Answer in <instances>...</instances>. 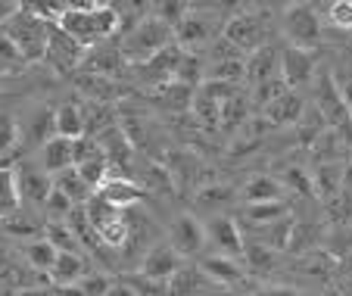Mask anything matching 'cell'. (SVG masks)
Returning <instances> with one entry per match:
<instances>
[{
  "instance_id": "obj_34",
  "label": "cell",
  "mask_w": 352,
  "mask_h": 296,
  "mask_svg": "<svg viewBox=\"0 0 352 296\" xmlns=\"http://www.w3.org/2000/svg\"><path fill=\"white\" fill-rule=\"evenodd\" d=\"M327 22L340 32H352V0H333L327 3Z\"/></svg>"
},
{
  "instance_id": "obj_41",
  "label": "cell",
  "mask_w": 352,
  "mask_h": 296,
  "mask_svg": "<svg viewBox=\"0 0 352 296\" xmlns=\"http://www.w3.org/2000/svg\"><path fill=\"white\" fill-rule=\"evenodd\" d=\"M107 296H138V290H134L128 281H113V287H109Z\"/></svg>"
},
{
  "instance_id": "obj_10",
  "label": "cell",
  "mask_w": 352,
  "mask_h": 296,
  "mask_svg": "<svg viewBox=\"0 0 352 296\" xmlns=\"http://www.w3.org/2000/svg\"><path fill=\"white\" fill-rule=\"evenodd\" d=\"M206 240L215 246L219 256L228 259H240L243 262V250H246V237L240 231V224L228 215H212L206 222Z\"/></svg>"
},
{
  "instance_id": "obj_12",
  "label": "cell",
  "mask_w": 352,
  "mask_h": 296,
  "mask_svg": "<svg viewBox=\"0 0 352 296\" xmlns=\"http://www.w3.org/2000/svg\"><path fill=\"white\" fill-rule=\"evenodd\" d=\"M41 169L47 171L50 178L63 175V171L75 169V140H66L60 138V134H50V138L41 144Z\"/></svg>"
},
{
  "instance_id": "obj_16",
  "label": "cell",
  "mask_w": 352,
  "mask_h": 296,
  "mask_svg": "<svg viewBox=\"0 0 352 296\" xmlns=\"http://www.w3.org/2000/svg\"><path fill=\"white\" fill-rule=\"evenodd\" d=\"M199 268L209 275V281L221 290H231L237 284L246 281V268L240 259H228V256H219V253H209V256L199 259Z\"/></svg>"
},
{
  "instance_id": "obj_45",
  "label": "cell",
  "mask_w": 352,
  "mask_h": 296,
  "mask_svg": "<svg viewBox=\"0 0 352 296\" xmlns=\"http://www.w3.org/2000/svg\"><path fill=\"white\" fill-rule=\"evenodd\" d=\"M343 262H346V268H349V271H352V250H349V253H346V259H343Z\"/></svg>"
},
{
  "instance_id": "obj_9",
  "label": "cell",
  "mask_w": 352,
  "mask_h": 296,
  "mask_svg": "<svg viewBox=\"0 0 352 296\" xmlns=\"http://www.w3.org/2000/svg\"><path fill=\"white\" fill-rule=\"evenodd\" d=\"M318 75V63H315L312 50H299V47H280V78L290 91H302V87L315 85Z\"/></svg>"
},
{
  "instance_id": "obj_2",
  "label": "cell",
  "mask_w": 352,
  "mask_h": 296,
  "mask_svg": "<svg viewBox=\"0 0 352 296\" xmlns=\"http://www.w3.org/2000/svg\"><path fill=\"white\" fill-rule=\"evenodd\" d=\"M175 44V32L168 25H162L160 19L146 16V19H138L131 25V32L122 38L119 50L122 56L128 59V66H144L153 56H160L166 47Z\"/></svg>"
},
{
  "instance_id": "obj_20",
  "label": "cell",
  "mask_w": 352,
  "mask_h": 296,
  "mask_svg": "<svg viewBox=\"0 0 352 296\" xmlns=\"http://www.w3.org/2000/svg\"><path fill=\"white\" fill-rule=\"evenodd\" d=\"M243 197V206H259V203H287V191L280 184V178H272V175H256L250 178L240 191Z\"/></svg>"
},
{
  "instance_id": "obj_38",
  "label": "cell",
  "mask_w": 352,
  "mask_h": 296,
  "mask_svg": "<svg viewBox=\"0 0 352 296\" xmlns=\"http://www.w3.org/2000/svg\"><path fill=\"white\" fill-rule=\"evenodd\" d=\"M231 200V193H228V187H206V191L199 193V203L203 206H209L212 209L215 203H228Z\"/></svg>"
},
{
  "instance_id": "obj_7",
  "label": "cell",
  "mask_w": 352,
  "mask_h": 296,
  "mask_svg": "<svg viewBox=\"0 0 352 296\" xmlns=\"http://www.w3.org/2000/svg\"><path fill=\"white\" fill-rule=\"evenodd\" d=\"M85 56L87 50L78 44L75 38H69L60 25H50V34H47V50H44V59L56 72H75V69L85 66Z\"/></svg>"
},
{
  "instance_id": "obj_32",
  "label": "cell",
  "mask_w": 352,
  "mask_h": 296,
  "mask_svg": "<svg viewBox=\"0 0 352 296\" xmlns=\"http://www.w3.org/2000/svg\"><path fill=\"white\" fill-rule=\"evenodd\" d=\"M324 209H327V218L333 222V228H352V197L346 191L337 193L333 200H327Z\"/></svg>"
},
{
  "instance_id": "obj_29",
  "label": "cell",
  "mask_w": 352,
  "mask_h": 296,
  "mask_svg": "<svg viewBox=\"0 0 352 296\" xmlns=\"http://www.w3.org/2000/svg\"><path fill=\"white\" fill-rule=\"evenodd\" d=\"M85 215H87V222H91V228H94V234H97L103 224H109L113 218H119V215H125V212H119L116 206H109L107 200L100 197V193H94L91 200H87V206H85Z\"/></svg>"
},
{
  "instance_id": "obj_30",
  "label": "cell",
  "mask_w": 352,
  "mask_h": 296,
  "mask_svg": "<svg viewBox=\"0 0 352 296\" xmlns=\"http://www.w3.org/2000/svg\"><path fill=\"white\" fill-rule=\"evenodd\" d=\"M128 234H131V222H128L125 215H119V218H113L109 224H103V228L97 231V240L100 244H107V246H113V250H122V246L128 244Z\"/></svg>"
},
{
  "instance_id": "obj_35",
  "label": "cell",
  "mask_w": 352,
  "mask_h": 296,
  "mask_svg": "<svg viewBox=\"0 0 352 296\" xmlns=\"http://www.w3.org/2000/svg\"><path fill=\"white\" fill-rule=\"evenodd\" d=\"M78 287L85 296H107L109 287H113V277L103 275V271H87V275L78 281Z\"/></svg>"
},
{
  "instance_id": "obj_6",
  "label": "cell",
  "mask_w": 352,
  "mask_h": 296,
  "mask_svg": "<svg viewBox=\"0 0 352 296\" xmlns=\"http://www.w3.org/2000/svg\"><path fill=\"white\" fill-rule=\"evenodd\" d=\"M221 32H225V22H219L212 13H206V10L190 7V13L175 25V44H178L181 50L193 53L197 47H212Z\"/></svg>"
},
{
  "instance_id": "obj_19",
  "label": "cell",
  "mask_w": 352,
  "mask_h": 296,
  "mask_svg": "<svg viewBox=\"0 0 352 296\" xmlns=\"http://www.w3.org/2000/svg\"><path fill=\"white\" fill-rule=\"evenodd\" d=\"M302 112H306V100H302V94L299 91H287L280 94L274 103H268L265 109H262V116H265L268 125H299V118H302Z\"/></svg>"
},
{
  "instance_id": "obj_37",
  "label": "cell",
  "mask_w": 352,
  "mask_h": 296,
  "mask_svg": "<svg viewBox=\"0 0 352 296\" xmlns=\"http://www.w3.org/2000/svg\"><path fill=\"white\" fill-rule=\"evenodd\" d=\"M138 296H168V281H153V277H144V275H134L128 277Z\"/></svg>"
},
{
  "instance_id": "obj_39",
  "label": "cell",
  "mask_w": 352,
  "mask_h": 296,
  "mask_svg": "<svg viewBox=\"0 0 352 296\" xmlns=\"http://www.w3.org/2000/svg\"><path fill=\"white\" fill-rule=\"evenodd\" d=\"M250 296H299L296 287H287V284H268V287L253 290Z\"/></svg>"
},
{
  "instance_id": "obj_26",
  "label": "cell",
  "mask_w": 352,
  "mask_h": 296,
  "mask_svg": "<svg viewBox=\"0 0 352 296\" xmlns=\"http://www.w3.org/2000/svg\"><path fill=\"white\" fill-rule=\"evenodd\" d=\"M309 150H312V156H315V162L318 165H324V162H349V150H346L343 134L333 131V128H327V131L321 134L312 147H309Z\"/></svg>"
},
{
  "instance_id": "obj_21",
  "label": "cell",
  "mask_w": 352,
  "mask_h": 296,
  "mask_svg": "<svg viewBox=\"0 0 352 296\" xmlns=\"http://www.w3.org/2000/svg\"><path fill=\"white\" fill-rule=\"evenodd\" d=\"M343 169L346 162H324V165H315L312 171V193L327 203L333 200L337 193H343Z\"/></svg>"
},
{
  "instance_id": "obj_14",
  "label": "cell",
  "mask_w": 352,
  "mask_h": 296,
  "mask_svg": "<svg viewBox=\"0 0 352 296\" xmlns=\"http://www.w3.org/2000/svg\"><path fill=\"white\" fill-rule=\"evenodd\" d=\"M219 290L199 265H181L168 281V296H212Z\"/></svg>"
},
{
  "instance_id": "obj_36",
  "label": "cell",
  "mask_w": 352,
  "mask_h": 296,
  "mask_svg": "<svg viewBox=\"0 0 352 296\" xmlns=\"http://www.w3.org/2000/svg\"><path fill=\"white\" fill-rule=\"evenodd\" d=\"M290 87L284 85V78H272V81H265V85H259L256 87V94H253V103L259 106V109H265L268 103H274V100L280 97V94H287Z\"/></svg>"
},
{
  "instance_id": "obj_23",
  "label": "cell",
  "mask_w": 352,
  "mask_h": 296,
  "mask_svg": "<svg viewBox=\"0 0 352 296\" xmlns=\"http://www.w3.org/2000/svg\"><path fill=\"white\" fill-rule=\"evenodd\" d=\"M22 193H19V175L16 165H0V224L19 215Z\"/></svg>"
},
{
  "instance_id": "obj_17",
  "label": "cell",
  "mask_w": 352,
  "mask_h": 296,
  "mask_svg": "<svg viewBox=\"0 0 352 296\" xmlns=\"http://www.w3.org/2000/svg\"><path fill=\"white\" fill-rule=\"evenodd\" d=\"M97 193L107 200L109 206H116L119 212L134 209V206L144 200V187H140L138 181H131V178H125V175H109Z\"/></svg>"
},
{
  "instance_id": "obj_4",
  "label": "cell",
  "mask_w": 352,
  "mask_h": 296,
  "mask_svg": "<svg viewBox=\"0 0 352 296\" xmlns=\"http://www.w3.org/2000/svg\"><path fill=\"white\" fill-rule=\"evenodd\" d=\"M280 28H284V38L290 47L315 53V47L321 41L318 7H312V3H287L284 16H280Z\"/></svg>"
},
{
  "instance_id": "obj_8",
  "label": "cell",
  "mask_w": 352,
  "mask_h": 296,
  "mask_svg": "<svg viewBox=\"0 0 352 296\" xmlns=\"http://www.w3.org/2000/svg\"><path fill=\"white\" fill-rule=\"evenodd\" d=\"M168 244L172 250L178 253L181 259H193V256H203L209 246L206 240V224L199 222L197 215H178L168 228Z\"/></svg>"
},
{
  "instance_id": "obj_33",
  "label": "cell",
  "mask_w": 352,
  "mask_h": 296,
  "mask_svg": "<svg viewBox=\"0 0 352 296\" xmlns=\"http://www.w3.org/2000/svg\"><path fill=\"white\" fill-rule=\"evenodd\" d=\"M19 66H25L22 53L16 50V44L7 38V34L0 32V75H13V72H19Z\"/></svg>"
},
{
  "instance_id": "obj_18",
  "label": "cell",
  "mask_w": 352,
  "mask_h": 296,
  "mask_svg": "<svg viewBox=\"0 0 352 296\" xmlns=\"http://www.w3.org/2000/svg\"><path fill=\"white\" fill-rule=\"evenodd\" d=\"M272 78H280V47L268 44L246 56V81L253 87H259Z\"/></svg>"
},
{
  "instance_id": "obj_15",
  "label": "cell",
  "mask_w": 352,
  "mask_h": 296,
  "mask_svg": "<svg viewBox=\"0 0 352 296\" xmlns=\"http://www.w3.org/2000/svg\"><path fill=\"white\" fill-rule=\"evenodd\" d=\"M16 175H19L22 203L47 206V200H50V193H54V178L47 175L44 169H34V165H16Z\"/></svg>"
},
{
  "instance_id": "obj_25",
  "label": "cell",
  "mask_w": 352,
  "mask_h": 296,
  "mask_svg": "<svg viewBox=\"0 0 352 296\" xmlns=\"http://www.w3.org/2000/svg\"><path fill=\"white\" fill-rule=\"evenodd\" d=\"M56 256H60V250H56L47 237H32V240H25V246H22V259H25L28 268L41 271V275H47V271L54 268Z\"/></svg>"
},
{
  "instance_id": "obj_1",
  "label": "cell",
  "mask_w": 352,
  "mask_h": 296,
  "mask_svg": "<svg viewBox=\"0 0 352 296\" xmlns=\"http://www.w3.org/2000/svg\"><path fill=\"white\" fill-rule=\"evenodd\" d=\"M69 38H75L85 50H94V47L107 44V41L116 38L122 25V10L113 7V3H69L63 19L56 22Z\"/></svg>"
},
{
  "instance_id": "obj_27",
  "label": "cell",
  "mask_w": 352,
  "mask_h": 296,
  "mask_svg": "<svg viewBox=\"0 0 352 296\" xmlns=\"http://www.w3.org/2000/svg\"><path fill=\"white\" fill-rule=\"evenodd\" d=\"M54 187H56V191H60L72 206H87V200L97 193L75 169H69V171H63V175H56V178H54Z\"/></svg>"
},
{
  "instance_id": "obj_24",
  "label": "cell",
  "mask_w": 352,
  "mask_h": 296,
  "mask_svg": "<svg viewBox=\"0 0 352 296\" xmlns=\"http://www.w3.org/2000/svg\"><path fill=\"white\" fill-rule=\"evenodd\" d=\"M85 275H87V265L78 253H60L56 262H54V268L47 271V281L56 284V287L63 290V287H75Z\"/></svg>"
},
{
  "instance_id": "obj_43",
  "label": "cell",
  "mask_w": 352,
  "mask_h": 296,
  "mask_svg": "<svg viewBox=\"0 0 352 296\" xmlns=\"http://www.w3.org/2000/svg\"><path fill=\"white\" fill-rule=\"evenodd\" d=\"M16 296H50L47 287H34V290H16Z\"/></svg>"
},
{
  "instance_id": "obj_28",
  "label": "cell",
  "mask_w": 352,
  "mask_h": 296,
  "mask_svg": "<svg viewBox=\"0 0 352 296\" xmlns=\"http://www.w3.org/2000/svg\"><path fill=\"white\" fill-rule=\"evenodd\" d=\"M243 218L253 228H268L274 222L287 218V203H259V206H243Z\"/></svg>"
},
{
  "instance_id": "obj_40",
  "label": "cell",
  "mask_w": 352,
  "mask_h": 296,
  "mask_svg": "<svg viewBox=\"0 0 352 296\" xmlns=\"http://www.w3.org/2000/svg\"><path fill=\"white\" fill-rule=\"evenodd\" d=\"M19 10H22V3H16V0H0V28L7 25V22L13 19Z\"/></svg>"
},
{
  "instance_id": "obj_11",
  "label": "cell",
  "mask_w": 352,
  "mask_h": 296,
  "mask_svg": "<svg viewBox=\"0 0 352 296\" xmlns=\"http://www.w3.org/2000/svg\"><path fill=\"white\" fill-rule=\"evenodd\" d=\"M184 265V259L178 256V253L172 250V244H153L150 250H146V256L140 259V268L138 275L144 277H153V281H172V275Z\"/></svg>"
},
{
  "instance_id": "obj_5",
  "label": "cell",
  "mask_w": 352,
  "mask_h": 296,
  "mask_svg": "<svg viewBox=\"0 0 352 296\" xmlns=\"http://www.w3.org/2000/svg\"><path fill=\"white\" fill-rule=\"evenodd\" d=\"M221 38L231 47H237L243 56H250V53L268 47V19L262 13H256V10H240L231 19H225Z\"/></svg>"
},
{
  "instance_id": "obj_13",
  "label": "cell",
  "mask_w": 352,
  "mask_h": 296,
  "mask_svg": "<svg viewBox=\"0 0 352 296\" xmlns=\"http://www.w3.org/2000/svg\"><path fill=\"white\" fill-rule=\"evenodd\" d=\"M81 69H85V72H91V75H100V78L116 81L119 75H125L128 59L122 56L119 44H116V47L100 44V47H94V50H87L85 66H81Z\"/></svg>"
},
{
  "instance_id": "obj_31",
  "label": "cell",
  "mask_w": 352,
  "mask_h": 296,
  "mask_svg": "<svg viewBox=\"0 0 352 296\" xmlns=\"http://www.w3.org/2000/svg\"><path fill=\"white\" fill-rule=\"evenodd\" d=\"M19 140H22L19 122L13 116H7V112H0V159H7L19 147ZM0 165H7V162H0Z\"/></svg>"
},
{
  "instance_id": "obj_3",
  "label": "cell",
  "mask_w": 352,
  "mask_h": 296,
  "mask_svg": "<svg viewBox=\"0 0 352 296\" xmlns=\"http://www.w3.org/2000/svg\"><path fill=\"white\" fill-rule=\"evenodd\" d=\"M10 41L16 44V50L22 53L25 63H34V59H44L47 50V34H50V22H44L38 13H34L28 3H22V10L0 28Z\"/></svg>"
},
{
  "instance_id": "obj_22",
  "label": "cell",
  "mask_w": 352,
  "mask_h": 296,
  "mask_svg": "<svg viewBox=\"0 0 352 296\" xmlns=\"http://www.w3.org/2000/svg\"><path fill=\"white\" fill-rule=\"evenodd\" d=\"M54 134L66 140H81L87 134V118L78 103H63L54 112Z\"/></svg>"
},
{
  "instance_id": "obj_44",
  "label": "cell",
  "mask_w": 352,
  "mask_h": 296,
  "mask_svg": "<svg viewBox=\"0 0 352 296\" xmlns=\"http://www.w3.org/2000/svg\"><path fill=\"white\" fill-rule=\"evenodd\" d=\"M56 296H85V293H81V287H78V284H75V287H63Z\"/></svg>"
},
{
  "instance_id": "obj_42",
  "label": "cell",
  "mask_w": 352,
  "mask_h": 296,
  "mask_svg": "<svg viewBox=\"0 0 352 296\" xmlns=\"http://www.w3.org/2000/svg\"><path fill=\"white\" fill-rule=\"evenodd\" d=\"M343 191L352 197V162H346V169H343Z\"/></svg>"
}]
</instances>
